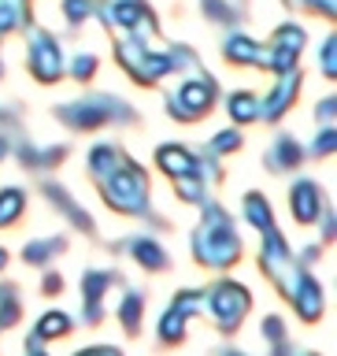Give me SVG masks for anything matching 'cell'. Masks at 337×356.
Returning a JSON list of instances; mask_svg holds the SVG:
<instances>
[{"mask_svg":"<svg viewBox=\"0 0 337 356\" xmlns=\"http://www.w3.org/2000/svg\"><path fill=\"white\" fill-rule=\"evenodd\" d=\"M211 104H215V78L208 74H197L178 89V93L167 97V111L178 119V122H197L200 115H208Z\"/></svg>","mask_w":337,"mask_h":356,"instance_id":"obj_5","label":"cell"},{"mask_svg":"<svg viewBox=\"0 0 337 356\" xmlns=\"http://www.w3.org/2000/svg\"><path fill=\"white\" fill-rule=\"evenodd\" d=\"M300 160H304V149H300V141H293L289 134H282L271 152H267V167L271 171H293V167H300Z\"/></svg>","mask_w":337,"mask_h":356,"instance_id":"obj_16","label":"cell"},{"mask_svg":"<svg viewBox=\"0 0 337 356\" xmlns=\"http://www.w3.org/2000/svg\"><path fill=\"white\" fill-rule=\"evenodd\" d=\"M71 334V316L67 312H44L33 327V338L38 341H56V338H67Z\"/></svg>","mask_w":337,"mask_h":356,"instance_id":"obj_19","label":"cell"},{"mask_svg":"<svg viewBox=\"0 0 337 356\" xmlns=\"http://www.w3.org/2000/svg\"><path fill=\"white\" fill-rule=\"evenodd\" d=\"M297 89H300V74H297V67H293V71H286L282 78H278V86L271 89V97L260 100V119L278 122V119L286 115V108L297 100Z\"/></svg>","mask_w":337,"mask_h":356,"instance_id":"obj_11","label":"cell"},{"mask_svg":"<svg viewBox=\"0 0 337 356\" xmlns=\"http://www.w3.org/2000/svg\"><path fill=\"white\" fill-rule=\"evenodd\" d=\"M56 119L67 122L71 130H100V127H108V122H133L138 111L130 104H122L119 97L93 93V97H78L71 104H60L56 108Z\"/></svg>","mask_w":337,"mask_h":356,"instance_id":"obj_2","label":"cell"},{"mask_svg":"<svg viewBox=\"0 0 337 356\" xmlns=\"http://www.w3.org/2000/svg\"><path fill=\"white\" fill-rule=\"evenodd\" d=\"M156 160H160L163 175L167 178H182V175H204L208 182L211 178H219L215 163H204L200 156H193L186 149V145H160V152H156Z\"/></svg>","mask_w":337,"mask_h":356,"instance_id":"obj_8","label":"cell"},{"mask_svg":"<svg viewBox=\"0 0 337 356\" xmlns=\"http://www.w3.org/2000/svg\"><path fill=\"white\" fill-rule=\"evenodd\" d=\"M222 56H227L230 63H238V67H256L260 56H263V44L256 38H249V33H230L227 44H222Z\"/></svg>","mask_w":337,"mask_h":356,"instance_id":"obj_15","label":"cell"},{"mask_svg":"<svg viewBox=\"0 0 337 356\" xmlns=\"http://www.w3.org/2000/svg\"><path fill=\"white\" fill-rule=\"evenodd\" d=\"M60 289H63V278H60V275H49V278H44V293H60Z\"/></svg>","mask_w":337,"mask_h":356,"instance_id":"obj_38","label":"cell"},{"mask_svg":"<svg viewBox=\"0 0 337 356\" xmlns=\"http://www.w3.org/2000/svg\"><path fill=\"white\" fill-rule=\"evenodd\" d=\"M289 208H293L297 222H315L322 216V193L319 186L311 182V178H300V182H293V189H289Z\"/></svg>","mask_w":337,"mask_h":356,"instance_id":"obj_12","label":"cell"},{"mask_svg":"<svg viewBox=\"0 0 337 356\" xmlns=\"http://www.w3.org/2000/svg\"><path fill=\"white\" fill-rule=\"evenodd\" d=\"M4 264H8V252H4V249H0V271H4Z\"/></svg>","mask_w":337,"mask_h":356,"instance_id":"obj_44","label":"cell"},{"mask_svg":"<svg viewBox=\"0 0 337 356\" xmlns=\"http://www.w3.org/2000/svg\"><path fill=\"white\" fill-rule=\"evenodd\" d=\"M186 338V316L178 308H167L163 312V319H160V341L167 345H178Z\"/></svg>","mask_w":337,"mask_h":356,"instance_id":"obj_26","label":"cell"},{"mask_svg":"<svg viewBox=\"0 0 337 356\" xmlns=\"http://www.w3.org/2000/svg\"><path fill=\"white\" fill-rule=\"evenodd\" d=\"M26 0H0V41L26 22Z\"/></svg>","mask_w":337,"mask_h":356,"instance_id":"obj_23","label":"cell"},{"mask_svg":"<svg viewBox=\"0 0 337 356\" xmlns=\"http://www.w3.org/2000/svg\"><path fill=\"white\" fill-rule=\"evenodd\" d=\"M319 67H322V74H327V78L337 74V38H334V33L322 41V49H319Z\"/></svg>","mask_w":337,"mask_h":356,"instance_id":"obj_30","label":"cell"},{"mask_svg":"<svg viewBox=\"0 0 337 356\" xmlns=\"http://www.w3.org/2000/svg\"><path fill=\"white\" fill-rule=\"evenodd\" d=\"M115 282H119L115 271H89V275H82V300H85V323L89 327H97L100 316H104L100 300H104V293Z\"/></svg>","mask_w":337,"mask_h":356,"instance_id":"obj_10","label":"cell"},{"mask_svg":"<svg viewBox=\"0 0 337 356\" xmlns=\"http://www.w3.org/2000/svg\"><path fill=\"white\" fill-rule=\"evenodd\" d=\"M122 160H126V156H122V152L115 149V145H97V149L89 152V175H93L97 182H100V178L111 175Z\"/></svg>","mask_w":337,"mask_h":356,"instance_id":"obj_20","label":"cell"},{"mask_svg":"<svg viewBox=\"0 0 337 356\" xmlns=\"http://www.w3.org/2000/svg\"><path fill=\"white\" fill-rule=\"evenodd\" d=\"M26 356H44V353H41V341H38V338H30V341H26Z\"/></svg>","mask_w":337,"mask_h":356,"instance_id":"obj_39","label":"cell"},{"mask_svg":"<svg viewBox=\"0 0 337 356\" xmlns=\"http://www.w3.org/2000/svg\"><path fill=\"white\" fill-rule=\"evenodd\" d=\"M93 0H63V15H67V22L71 26H78V22H85L89 15H93Z\"/></svg>","mask_w":337,"mask_h":356,"instance_id":"obj_29","label":"cell"},{"mask_svg":"<svg viewBox=\"0 0 337 356\" xmlns=\"http://www.w3.org/2000/svg\"><path fill=\"white\" fill-rule=\"evenodd\" d=\"M241 208H245V219H249V222H252V227L260 230V234L274 227L271 204H267V197H263V193H249V197H245V204H241Z\"/></svg>","mask_w":337,"mask_h":356,"instance_id":"obj_21","label":"cell"},{"mask_svg":"<svg viewBox=\"0 0 337 356\" xmlns=\"http://www.w3.org/2000/svg\"><path fill=\"white\" fill-rule=\"evenodd\" d=\"M334 97H327V100H322V104L315 108V115H319V122H322V127H334Z\"/></svg>","mask_w":337,"mask_h":356,"instance_id":"obj_36","label":"cell"},{"mask_svg":"<svg viewBox=\"0 0 337 356\" xmlns=\"http://www.w3.org/2000/svg\"><path fill=\"white\" fill-rule=\"evenodd\" d=\"M260 330H263V338L271 341V345H274V341H286V323L278 319V316H267Z\"/></svg>","mask_w":337,"mask_h":356,"instance_id":"obj_34","label":"cell"},{"mask_svg":"<svg viewBox=\"0 0 337 356\" xmlns=\"http://www.w3.org/2000/svg\"><path fill=\"white\" fill-rule=\"evenodd\" d=\"M204 15H208V19H215V22H230V19H238L227 0H204Z\"/></svg>","mask_w":337,"mask_h":356,"instance_id":"obj_33","label":"cell"},{"mask_svg":"<svg viewBox=\"0 0 337 356\" xmlns=\"http://www.w3.org/2000/svg\"><path fill=\"white\" fill-rule=\"evenodd\" d=\"M304 356H315V353H304Z\"/></svg>","mask_w":337,"mask_h":356,"instance_id":"obj_45","label":"cell"},{"mask_svg":"<svg viewBox=\"0 0 337 356\" xmlns=\"http://www.w3.org/2000/svg\"><path fill=\"white\" fill-rule=\"evenodd\" d=\"M19 316H22V308H19V293H15V286H0V330L15 327Z\"/></svg>","mask_w":337,"mask_h":356,"instance_id":"obj_27","label":"cell"},{"mask_svg":"<svg viewBox=\"0 0 337 356\" xmlns=\"http://www.w3.org/2000/svg\"><path fill=\"white\" fill-rule=\"evenodd\" d=\"M233 149H241V134L238 130H222L211 138V152H233Z\"/></svg>","mask_w":337,"mask_h":356,"instance_id":"obj_32","label":"cell"},{"mask_svg":"<svg viewBox=\"0 0 337 356\" xmlns=\"http://www.w3.org/2000/svg\"><path fill=\"white\" fill-rule=\"evenodd\" d=\"M289 300H293L297 316L304 319V323H319L322 312H327V293H322L319 278L308 275V271H300V278H297V286H293V293H289Z\"/></svg>","mask_w":337,"mask_h":356,"instance_id":"obj_9","label":"cell"},{"mask_svg":"<svg viewBox=\"0 0 337 356\" xmlns=\"http://www.w3.org/2000/svg\"><path fill=\"white\" fill-rule=\"evenodd\" d=\"M334 145H337L334 127H322L319 138H315V156H319V160H322V156H334Z\"/></svg>","mask_w":337,"mask_h":356,"instance_id":"obj_35","label":"cell"},{"mask_svg":"<svg viewBox=\"0 0 337 356\" xmlns=\"http://www.w3.org/2000/svg\"><path fill=\"white\" fill-rule=\"evenodd\" d=\"M249 305H252L249 289H245L241 282H230V278H222V282H215L204 293V308H208L211 323H215L222 334H233L241 327V319L249 316Z\"/></svg>","mask_w":337,"mask_h":356,"instance_id":"obj_4","label":"cell"},{"mask_svg":"<svg viewBox=\"0 0 337 356\" xmlns=\"http://www.w3.org/2000/svg\"><path fill=\"white\" fill-rule=\"evenodd\" d=\"M71 74L78 78V82H85V78H93V74H97V56H93V52H82V56H74V67H71Z\"/></svg>","mask_w":337,"mask_h":356,"instance_id":"obj_31","label":"cell"},{"mask_svg":"<svg viewBox=\"0 0 337 356\" xmlns=\"http://www.w3.org/2000/svg\"><path fill=\"white\" fill-rule=\"evenodd\" d=\"M22 208H26V193L22 189H15V186L0 189V227H11L22 216Z\"/></svg>","mask_w":337,"mask_h":356,"instance_id":"obj_24","label":"cell"},{"mask_svg":"<svg viewBox=\"0 0 337 356\" xmlns=\"http://www.w3.org/2000/svg\"><path fill=\"white\" fill-rule=\"evenodd\" d=\"M67 156L63 145H49V149H33V145L22 141L19 145V163L30 167V171H44V167H56Z\"/></svg>","mask_w":337,"mask_h":356,"instance_id":"obj_17","label":"cell"},{"mask_svg":"<svg viewBox=\"0 0 337 356\" xmlns=\"http://www.w3.org/2000/svg\"><path fill=\"white\" fill-rule=\"evenodd\" d=\"M141 316H145V297L141 293H126V300L119 305V323L126 327V334L141 330Z\"/></svg>","mask_w":337,"mask_h":356,"instance_id":"obj_25","label":"cell"},{"mask_svg":"<svg viewBox=\"0 0 337 356\" xmlns=\"http://www.w3.org/2000/svg\"><path fill=\"white\" fill-rule=\"evenodd\" d=\"M4 156H8V138L0 134V160H4Z\"/></svg>","mask_w":337,"mask_h":356,"instance_id":"obj_42","label":"cell"},{"mask_svg":"<svg viewBox=\"0 0 337 356\" xmlns=\"http://www.w3.org/2000/svg\"><path fill=\"white\" fill-rule=\"evenodd\" d=\"M0 122H15V111H11V108H0Z\"/></svg>","mask_w":337,"mask_h":356,"instance_id":"obj_40","label":"cell"},{"mask_svg":"<svg viewBox=\"0 0 337 356\" xmlns=\"http://www.w3.org/2000/svg\"><path fill=\"white\" fill-rule=\"evenodd\" d=\"M286 4H293V8H308V11H311V4H315V0H286Z\"/></svg>","mask_w":337,"mask_h":356,"instance_id":"obj_41","label":"cell"},{"mask_svg":"<svg viewBox=\"0 0 337 356\" xmlns=\"http://www.w3.org/2000/svg\"><path fill=\"white\" fill-rule=\"evenodd\" d=\"M67 249V238H44V241H33L22 249V260L33 264V267H41V264H49L56 252H63Z\"/></svg>","mask_w":337,"mask_h":356,"instance_id":"obj_22","label":"cell"},{"mask_svg":"<svg viewBox=\"0 0 337 356\" xmlns=\"http://www.w3.org/2000/svg\"><path fill=\"white\" fill-rule=\"evenodd\" d=\"M219 356H245V353H238V349H222Z\"/></svg>","mask_w":337,"mask_h":356,"instance_id":"obj_43","label":"cell"},{"mask_svg":"<svg viewBox=\"0 0 337 356\" xmlns=\"http://www.w3.org/2000/svg\"><path fill=\"white\" fill-rule=\"evenodd\" d=\"M74 356H122L119 349H111V345H89V349L74 353Z\"/></svg>","mask_w":337,"mask_h":356,"instance_id":"obj_37","label":"cell"},{"mask_svg":"<svg viewBox=\"0 0 337 356\" xmlns=\"http://www.w3.org/2000/svg\"><path fill=\"white\" fill-rule=\"evenodd\" d=\"M171 308H178L186 319L189 316H200V312H204V289H182V293L174 297Z\"/></svg>","mask_w":337,"mask_h":356,"instance_id":"obj_28","label":"cell"},{"mask_svg":"<svg viewBox=\"0 0 337 356\" xmlns=\"http://www.w3.org/2000/svg\"><path fill=\"white\" fill-rule=\"evenodd\" d=\"M304 38H308V33L300 26H293V22H289V26H278L271 49H263V56H260V67H267V71H274V74L293 71L297 56L304 52Z\"/></svg>","mask_w":337,"mask_h":356,"instance_id":"obj_6","label":"cell"},{"mask_svg":"<svg viewBox=\"0 0 337 356\" xmlns=\"http://www.w3.org/2000/svg\"><path fill=\"white\" fill-rule=\"evenodd\" d=\"M227 108H230V119L241 122V127H249V122L260 119V97L249 93V89H241V93H230Z\"/></svg>","mask_w":337,"mask_h":356,"instance_id":"obj_18","label":"cell"},{"mask_svg":"<svg viewBox=\"0 0 337 356\" xmlns=\"http://www.w3.org/2000/svg\"><path fill=\"white\" fill-rule=\"evenodd\" d=\"M193 256L197 264L215 267V271H227V267L241 260V238L233 230V219L219 204L204 208V219H200V227L193 234Z\"/></svg>","mask_w":337,"mask_h":356,"instance_id":"obj_1","label":"cell"},{"mask_svg":"<svg viewBox=\"0 0 337 356\" xmlns=\"http://www.w3.org/2000/svg\"><path fill=\"white\" fill-rule=\"evenodd\" d=\"M100 193H104L108 208L122 211V216H149V175L133 160H122L111 175L100 178Z\"/></svg>","mask_w":337,"mask_h":356,"instance_id":"obj_3","label":"cell"},{"mask_svg":"<svg viewBox=\"0 0 337 356\" xmlns=\"http://www.w3.org/2000/svg\"><path fill=\"white\" fill-rule=\"evenodd\" d=\"M30 74L38 78V82H60L63 78L60 41L44 30H30Z\"/></svg>","mask_w":337,"mask_h":356,"instance_id":"obj_7","label":"cell"},{"mask_svg":"<svg viewBox=\"0 0 337 356\" xmlns=\"http://www.w3.org/2000/svg\"><path fill=\"white\" fill-rule=\"evenodd\" d=\"M126 249L145 271H167V267H171V256L163 252V245L156 238H133V241H126Z\"/></svg>","mask_w":337,"mask_h":356,"instance_id":"obj_14","label":"cell"},{"mask_svg":"<svg viewBox=\"0 0 337 356\" xmlns=\"http://www.w3.org/2000/svg\"><path fill=\"white\" fill-rule=\"evenodd\" d=\"M41 189H44V197H49V200H52V204H56V208H60V211H63V216H67V219H71V222H74V227H78V230H85V234H93V219H89V211H85L82 204H78V200H74L71 193H67V189H63V186H56V182H44Z\"/></svg>","mask_w":337,"mask_h":356,"instance_id":"obj_13","label":"cell"}]
</instances>
